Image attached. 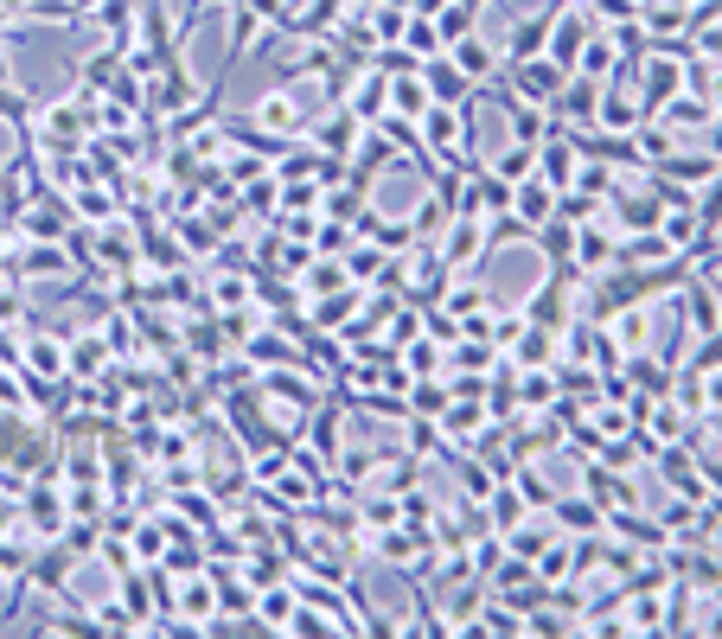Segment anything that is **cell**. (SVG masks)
Returning a JSON list of instances; mask_svg holds the SVG:
<instances>
[{
    "label": "cell",
    "mask_w": 722,
    "mask_h": 639,
    "mask_svg": "<svg viewBox=\"0 0 722 639\" xmlns=\"http://www.w3.org/2000/svg\"><path fill=\"white\" fill-rule=\"evenodd\" d=\"M257 128H275V134H288V128H294V97H288V90H269V97L257 102Z\"/></svg>",
    "instance_id": "cell-3"
},
{
    "label": "cell",
    "mask_w": 722,
    "mask_h": 639,
    "mask_svg": "<svg viewBox=\"0 0 722 639\" xmlns=\"http://www.w3.org/2000/svg\"><path fill=\"white\" fill-rule=\"evenodd\" d=\"M703 390H710V403H722V365L710 371V383H703Z\"/></svg>",
    "instance_id": "cell-5"
},
{
    "label": "cell",
    "mask_w": 722,
    "mask_h": 639,
    "mask_svg": "<svg viewBox=\"0 0 722 639\" xmlns=\"http://www.w3.org/2000/svg\"><path fill=\"white\" fill-rule=\"evenodd\" d=\"M27 525H32V537H58V531H64V506H58L52 492H32V499H27Z\"/></svg>",
    "instance_id": "cell-2"
},
{
    "label": "cell",
    "mask_w": 722,
    "mask_h": 639,
    "mask_svg": "<svg viewBox=\"0 0 722 639\" xmlns=\"http://www.w3.org/2000/svg\"><path fill=\"white\" fill-rule=\"evenodd\" d=\"M429 83H435V102H467L473 97V77H467L454 58H435V64H429Z\"/></svg>",
    "instance_id": "cell-1"
},
{
    "label": "cell",
    "mask_w": 722,
    "mask_h": 639,
    "mask_svg": "<svg viewBox=\"0 0 722 639\" xmlns=\"http://www.w3.org/2000/svg\"><path fill=\"white\" fill-rule=\"evenodd\" d=\"M543 153V179L569 192V167H575V148H538Z\"/></svg>",
    "instance_id": "cell-4"
}]
</instances>
